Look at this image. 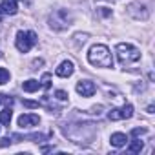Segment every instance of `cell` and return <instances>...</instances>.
Wrapping results in <instances>:
<instances>
[{
  "label": "cell",
  "mask_w": 155,
  "mask_h": 155,
  "mask_svg": "<svg viewBox=\"0 0 155 155\" xmlns=\"http://www.w3.org/2000/svg\"><path fill=\"white\" fill-rule=\"evenodd\" d=\"M88 60H90V64H93L97 68H113L111 53L104 44L91 46V49L88 51Z\"/></svg>",
  "instance_id": "obj_1"
},
{
  "label": "cell",
  "mask_w": 155,
  "mask_h": 155,
  "mask_svg": "<svg viewBox=\"0 0 155 155\" xmlns=\"http://www.w3.org/2000/svg\"><path fill=\"white\" fill-rule=\"evenodd\" d=\"M115 51H117L119 62H120L122 66L133 64V62H137V60L140 58V53H139V49H137L135 46H131V44H124V42H120V44H117Z\"/></svg>",
  "instance_id": "obj_2"
},
{
  "label": "cell",
  "mask_w": 155,
  "mask_h": 155,
  "mask_svg": "<svg viewBox=\"0 0 155 155\" xmlns=\"http://www.w3.org/2000/svg\"><path fill=\"white\" fill-rule=\"evenodd\" d=\"M17 49L22 51V53H28L35 44H37V35L33 31H18L17 33Z\"/></svg>",
  "instance_id": "obj_3"
},
{
  "label": "cell",
  "mask_w": 155,
  "mask_h": 155,
  "mask_svg": "<svg viewBox=\"0 0 155 155\" xmlns=\"http://www.w3.org/2000/svg\"><path fill=\"white\" fill-rule=\"evenodd\" d=\"M71 24V15L66 9H58L49 15V26L53 29H66Z\"/></svg>",
  "instance_id": "obj_4"
},
{
  "label": "cell",
  "mask_w": 155,
  "mask_h": 155,
  "mask_svg": "<svg viewBox=\"0 0 155 155\" xmlns=\"http://www.w3.org/2000/svg\"><path fill=\"white\" fill-rule=\"evenodd\" d=\"M133 115V106L131 104H124L122 108H115L108 113L110 120H122V119H130Z\"/></svg>",
  "instance_id": "obj_5"
},
{
  "label": "cell",
  "mask_w": 155,
  "mask_h": 155,
  "mask_svg": "<svg viewBox=\"0 0 155 155\" xmlns=\"http://www.w3.org/2000/svg\"><path fill=\"white\" fill-rule=\"evenodd\" d=\"M128 13H130L133 18H137V20H146V18L150 17L148 8H146L144 4H139V2L130 4V6H128Z\"/></svg>",
  "instance_id": "obj_6"
},
{
  "label": "cell",
  "mask_w": 155,
  "mask_h": 155,
  "mask_svg": "<svg viewBox=\"0 0 155 155\" xmlns=\"http://www.w3.org/2000/svg\"><path fill=\"white\" fill-rule=\"evenodd\" d=\"M95 91H97V88L91 81H79L77 82V93L82 95V97H93Z\"/></svg>",
  "instance_id": "obj_7"
},
{
  "label": "cell",
  "mask_w": 155,
  "mask_h": 155,
  "mask_svg": "<svg viewBox=\"0 0 155 155\" xmlns=\"http://www.w3.org/2000/svg\"><path fill=\"white\" fill-rule=\"evenodd\" d=\"M40 122V117L35 115V113H24L18 117V126L20 128H33Z\"/></svg>",
  "instance_id": "obj_8"
},
{
  "label": "cell",
  "mask_w": 155,
  "mask_h": 155,
  "mask_svg": "<svg viewBox=\"0 0 155 155\" xmlns=\"http://www.w3.org/2000/svg\"><path fill=\"white\" fill-rule=\"evenodd\" d=\"M73 71H75V66H73L71 60H64V62L55 69V73H57L58 77H62V79H68V77H71Z\"/></svg>",
  "instance_id": "obj_9"
},
{
  "label": "cell",
  "mask_w": 155,
  "mask_h": 155,
  "mask_svg": "<svg viewBox=\"0 0 155 155\" xmlns=\"http://www.w3.org/2000/svg\"><path fill=\"white\" fill-rule=\"evenodd\" d=\"M0 11H2L4 15H15L18 11V0H2Z\"/></svg>",
  "instance_id": "obj_10"
},
{
  "label": "cell",
  "mask_w": 155,
  "mask_h": 155,
  "mask_svg": "<svg viewBox=\"0 0 155 155\" xmlns=\"http://www.w3.org/2000/svg\"><path fill=\"white\" fill-rule=\"evenodd\" d=\"M126 140H128V137L124 135V133H113L111 135V139H110V142H111V146H115V148H122V146H126Z\"/></svg>",
  "instance_id": "obj_11"
},
{
  "label": "cell",
  "mask_w": 155,
  "mask_h": 155,
  "mask_svg": "<svg viewBox=\"0 0 155 155\" xmlns=\"http://www.w3.org/2000/svg\"><path fill=\"white\" fill-rule=\"evenodd\" d=\"M22 88H24V91H28V93H35V91L40 88V82L35 81V79H29V81H26V82L22 84Z\"/></svg>",
  "instance_id": "obj_12"
},
{
  "label": "cell",
  "mask_w": 155,
  "mask_h": 155,
  "mask_svg": "<svg viewBox=\"0 0 155 155\" xmlns=\"http://www.w3.org/2000/svg\"><path fill=\"white\" fill-rule=\"evenodd\" d=\"M11 108H6V110H2L0 111V122L2 124H6V126H9V122H11Z\"/></svg>",
  "instance_id": "obj_13"
},
{
  "label": "cell",
  "mask_w": 155,
  "mask_h": 155,
  "mask_svg": "<svg viewBox=\"0 0 155 155\" xmlns=\"http://www.w3.org/2000/svg\"><path fill=\"white\" fill-rule=\"evenodd\" d=\"M142 148H144V144H142V140H139V139H137V140H133V142L130 144V148H128V150H130L131 153H139V151H140Z\"/></svg>",
  "instance_id": "obj_14"
},
{
  "label": "cell",
  "mask_w": 155,
  "mask_h": 155,
  "mask_svg": "<svg viewBox=\"0 0 155 155\" xmlns=\"http://www.w3.org/2000/svg\"><path fill=\"white\" fill-rule=\"evenodd\" d=\"M40 86H42L44 90H49V86H51V73H44V75H42Z\"/></svg>",
  "instance_id": "obj_15"
},
{
  "label": "cell",
  "mask_w": 155,
  "mask_h": 155,
  "mask_svg": "<svg viewBox=\"0 0 155 155\" xmlns=\"http://www.w3.org/2000/svg\"><path fill=\"white\" fill-rule=\"evenodd\" d=\"M9 81V71L6 68H0V84H6Z\"/></svg>",
  "instance_id": "obj_16"
},
{
  "label": "cell",
  "mask_w": 155,
  "mask_h": 155,
  "mask_svg": "<svg viewBox=\"0 0 155 155\" xmlns=\"http://www.w3.org/2000/svg\"><path fill=\"white\" fill-rule=\"evenodd\" d=\"M55 97H57L58 101H68V93H66L64 90H57V91H55Z\"/></svg>",
  "instance_id": "obj_17"
},
{
  "label": "cell",
  "mask_w": 155,
  "mask_h": 155,
  "mask_svg": "<svg viewBox=\"0 0 155 155\" xmlns=\"http://www.w3.org/2000/svg\"><path fill=\"white\" fill-rule=\"evenodd\" d=\"M0 101H4L8 108H11V104H13V97H9V95H0Z\"/></svg>",
  "instance_id": "obj_18"
},
{
  "label": "cell",
  "mask_w": 155,
  "mask_h": 155,
  "mask_svg": "<svg viewBox=\"0 0 155 155\" xmlns=\"http://www.w3.org/2000/svg\"><path fill=\"white\" fill-rule=\"evenodd\" d=\"M142 133H146V128H133V130H131V135H133V137H139V135H142Z\"/></svg>",
  "instance_id": "obj_19"
},
{
  "label": "cell",
  "mask_w": 155,
  "mask_h": 155,
  "mask_svg": "<svg viewBox=\"0 0 155 155\" xmlns=\"http://www.w3.org/2000/svg\"><path fill=\"white\" fill-rule=\"evenodd\" d=\"M22 104L26 108H38V102H35V101H22Z\"/></svg>",
  "instance_id": "obj_20"
},
{
  "label": "cell",
  "mask_w": 155,
  "mask_h": 155,
  "mask_svg": "<svg viewBox=\"0 0 155 155\" xmlns=\"http://www.w3.org/2000/svg\"><path fill=\"white\" fill-rule=\"evenodd\" d=\"M75 38H77V42H79V44H84L86 38H88V35H86V33H84V35H75Z\"/></svg>",
  "instance_id": "obj_21"
},
{
  "label": "cell",
  "mask_w": 155,
  "mask_h": 155,
  "mask_svg": "<svg viewBox=\"0 0 155 155\" xmlns=\"http://www.w3.org/2000/svg\"><path fill=\"white\" fill-rule=\"evenodd\" d=\"M9 144H11L9 137H4V139H0V146H9Z\"/></svg>",
  "instance_id": "obj_22"
},
{
  "label": "cell",
  "mask_w": 155,
  "mask_h": 155,
  "mask_svg": "<svg viewBox=\"0 0 155 155\" xmlns=\"http://www.w3.org/2000/svg\"><path fill=\"white\" fill-rule=\"evenodd\" d=\"M101 15H102V17H110V15H111V11H110L108 8H101Z\"/></svg>",
  "instance_id": "obj_23"
},
{
  "label": "cell",
  "mask_w": 155,
  "mask_h": 155,
  "mask_svg": "<svg viewBox=\"0 0 155 155\" xmlns=\"http://www.w3.org/2000/svg\"><path fill=\"white\" fill-rule=\"evenodd\" d=\"M42 64H44V60H42V58H38V60H33V68H31V69H37V66H42Z\"/></svg>",
  "instance_id": "obj_24"
},
{
  "label": "cell",
  "mask_w": 155,
  "mask_h": 155,
  "mask_svg": "<svg viewBox=\"0 0 155 155\" xmlns=\"http://www.w3.org/2000/svg\"><path fill=\"white\" fill-rule=\"evenodd\" d=\"M0 57H2V55H0Z\"/></svg>",
  "instance_id": "obj_25"
}]
</instances>
